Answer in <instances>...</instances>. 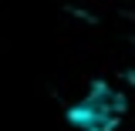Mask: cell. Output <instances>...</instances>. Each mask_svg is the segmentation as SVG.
I'll return each instance as SVG.
<instances>
[{
  "mask_svg": "<svg viewBox=\"0 0 135 131\" xmlns=\"http://www.w3.org/2000/svg\"><path fill=\"white\" fill-rule=\"evenodd\" d=\"M125 114V98L112 84L95 81L78 104L68 108V124L78 131H115Z\"/></svg>",
  "mask_w": 135,
  "mask_h": 131,
  "instance_id": "1",
  "label": "cell"
}]
</instances>
